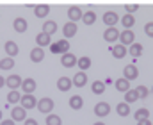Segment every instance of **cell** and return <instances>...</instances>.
<instances>
[{"mask_svg": "<svg viewBox=\"0 0 153 125\" xmlns=\"http://www.w3.org/2000/svg\"><path fill=\"white\" fill-rule=\"evenodd\" d=\"M121 23H123V27H126V31H130V27H134V23H135L134 14H125L121 18Z\"/></svg>", "mask_w": 153, "mask_h": 125, "instance_id": "26", "label": "cell"}, {"mask_svg": "<svg viewBox=\"0 0 153 125\" xmlns=\"http://www.w3.org/2000/svg\"><path fill=\"white\" fill-rule=\"evenodd\" d=\"M82 22H84L85 25H93V23L96 22V13H93V11H87V13H84V16H82Z\"/></svg>", "mask_w": 153, "mask_h": 125, "instance_id": "25", "label": "cell"}, {"mask_svg": "<svg viewBox=\"0 0 153 125\" xmlns=\"http://www.w3.org/2000/svg\"><path fill=\"white\" fill-rule=\"evenodd\" d=\"M25 111H27L25 107L18 106V107H14V109L11 111V118H13L14 122H25V120H27V113H25Z\"/></svg>", "mask_w": 153, "mask_h": 125, "instance_id": "2", "label": "cell"}, {"mask_svg": "<svg viewBox=\"0 0 153 125\" xmlns=\"http://www.w3.org/2000/svg\"><path fill=\"white\" fill-rule=\"evenodd\" d=\"M137 125H152V120H141L137 122Z\"/></svg>", "mask_w": 153, "mask_h": 125, "instance_id": "43", "label": "cell"}, {"mask_svg": "<svg viewBox=\"0 0 153 125\" xmlns=\"http://www.w3.org/2000/svg\"><path fill=\"white\" fill-rule=\"evenodd\" d=\"M4 84H5V79H4V77H0V88H2Z\"/></svg>", "mask_w": 153, "mask_h": 125, "instance_id": "44", "label": "cell"}, {"mask_svg": "<svg viewBox=\"0 0 153 125\" xmlns=\"http://www.w3.org/2000/svg\"><path fill=\"white\" fill-rule=\"evenodd\" d=\"M55 31H57V25H55V22H45V25H43V32H45V34L52 36Z\"/></svg>", "mask_w": 153, "mask_h": 125, "instance_id": "28", "label": "cell"}, {"mask_svg": "<svg viewBox=\"0 0 153 125\" xmlns=\"http://www.w3.org/2000/svg\"><path fill=\"white\" fill-rule=\"evenodd\" d=\"M25 125H39V124L36 120H32V118H27V120H25Z\"/></svg>", "mask_w": 153, "mask_h": 125, "instance_id": "42", "label": "cell"}, {"mask_svg": "<svg viewBox=\"0 0 153 125\" xmlns=\"http://www.w3.org/2000/svg\"><path fill=\"white\" fill-rule=\"evenodd\" d=\"M125 9H126V13H128V14H132L134 11H137V4H135V5H132V4H128V5H125Z\"/></svg>", "mask_w": 153, "mask_h": 125, "instance_id": "39", "label": "cell"}, {"mask_svg": "<svg viewBox=\"0 0 153 125\" xmlns=\"http://www.w3.org/2000/svg\"><path fill=\"white\" fill-rule=\"evenodd\" d=\"M62 34H64V38L68 40V38H73L76 34V23L73 22H68L66 25H64V29H62Z\"/></svg>", "mask_w": 153, "mask_h": 125, "instance_id": "12", "label": "cell"}, {"mask_svg": "<svg viewBox=\"0 0 153 125\" xmlns=\"http://www.w3.org/2000/svg\"><path fill=\"white\" fill-rule=\"evenodd\" d=\"M22 88H23V93L25 95H32V91L36 89V81L34 79H25L23 84H22Z\"/></svg>", "mask_w": 153, "mask_h": 125, "instance_id": "15", "label": "cell"}, {"mask_svg": "<svg viewBox=\"0 0 153 125\" xmlns=\"http://www.w3.org/2000/svg\"><path fill=\"white\" fill-rule=\"evenodd\" d=\"M20 100H22V95H20L16 89H13V91L7 95V102H9V104H16V102H20Z\"/></svg>", "mask_w": 153, "mask_h": 125, "instance_id": "34", "label": "cell"}, {"mask_svg": "<svg viewBox=\"0 0 153 125\" xmlns=\"http://www.w3.org/2000/svg\"><path fill=\"white\" fill-rule=\"evenodd\" d=\"M116 113H117L119 116H128V115H130V106H128L126 102H121V104L116 106Z\"/></svg>", "mask_w": 153, "mask_h": 125, "instance_id": "23", "label": "cell"}, {"mask_svg": "<svg viewBox=\"0 0 153 125\" xmlns=\"http://www.w3.org/2000/svg\"><path fill=\"white\" fill-rule=\"evenodd\" d=\"M48 13H50V5H46V4H41V5H36L34 7V14L38 18H45Z\"/></svg>", "mask_w": 153, "mask_h": 125, "instance_id": "18", "label": "cell"}, {"mask_svg": "<svg viewBox=\"0 0 153 125\" xmlns=\"http://www.w3.org/2000/svg\"><path fill=\"white\" fill-rule=\"evenodd\" d=\"M68 16H70V22H78V20H82V16H84V13L80 11V7H76V5H71L70 9H68Z\"/></svg>", "mask_w": 153, "mask_h": 125, "instance_id": "7", "label": "cell"}, {"mask_svg": "<svg viewBox=\"0 0 153 125\" xmlns=\"http://www.w3.org/2000/svg\"><path fill=\"white\" fill-rule=\"evenodd\" d=\"M0 125H14V120H13V118H11V120H2Z\"/></svg>", "mask_w": 153, "mask_h": 125, "instance_id": "41", "label": "cell"}, {"mask_svg": "<svg viewBox=\"0 0 153 125\" xmlns=\"http://www.w3.org/2000/svg\"><path fill=\"white\" fill-rule=\"evenodd\" d=\"M137 77H139V70L135 68V64H128V66L125 68V79L134 81V79H137Z\"/></svg>", "mask_w": 153, "mask_h": 125, "instance_id": "11", "label": "cell"}, {"mask_svg": "<svg viewBox=\"0 0 153 125\" xmlns=\"http://www.w3.org/2000/svg\"><path fill=\"white\" fill-rule=\"evenodd\" d=\"M71 81H73V86H76V88H84L85 82H87V75H85L84 72H78Z\"/></svg>", "mask_w": 153, "mask_h": 125, "instance_id": "14", "label": "cell"}, {"mask_svg": "<svg viewBox=\"0 0 153 125\" xmlns=\"http://www.w3.org/2000/svg\"><path fill=\"white\" fill-rule=\"evenodd\" d=\"M36 41H38L39 46H46V45H50V36L45 34V32H39L36 36Z\"/></svg>", "mask_w": 153, "mask_h": 125, "instance_id": "32", "label": "cell"}, {"mask_svg": "<svg viewBox=\"0 0 153 125\" xmlns=\"http://www.w3.org/2000/svg\"><path fill=\"white\" fill-rule=\"evenodd\" d=\"M5 54L9 55V57H14V55H18V45L14 41H7L5 43Z\"/></svg>", "mask_w": 153, "mask_h": 125, "instance_id": "20", "label": "cell"}, {"mask_svg": "<svg viewBox=\"0 0 153 125\" xmlns=\"http://www.w3.org/2000/svg\"><path fill=\"white\" fill-rule=\"evenodd\" d=\"M57 45H59V52H61V55L68 54V50H70V41L62 40V41H57Z\"/></svg>", "mask_w": 153, "mask_h": 125, "instance_id": "36", "label": "cell"}, {"mask_svg": "<svg viewBox=\"0 0 153 125\" xmlns=\"http://www.w3.org/2000/svg\"><path fill=\"white\" fill-rule=\"evenodd\" d=\"M109 113H111V106H109L107 102H98V104L94 106V115H96V116L103 118V116H107Z\"/></svg>", "mask_w": 153, "mask_h": 125, "instance_id": "3", "label": "cell"}, {"mask_svg": "<svg viewBox=\"0 0 153 125\" xmlns=\"http://www.w3.org/2000/svg\"><path fill=\"white\" fill-rule=\"evenodd\" d=\"M13 27H14L16 32H25V31H27V20H23V18H16V20L13 22Z\"/></svg>", "mask_w": 153, "mask_h": 125, "instance_id": "21", "label": "cell"}, {"mask_svg": "<svg viewBox=\"0 0 153 125\" xmlns=\"http://www.w3.org/2000/svg\"><path fill=\"white\" fill-rule=\"evenodd\" d=\"M114 84H116V89H117V91H123V93L130 91V81H128V79H123V77H121V79H117Z\"/></svg>", "mask_w": 153, "mask_h": 125, "instance_id": "17", "label": "cell"}, {"mask_svg": "<svg viewBox=\"0 0 153 125\" xmlns=\"http://www.w3.org/2000/svg\"><path fill=\"white\" fill-rule=\"evenodd\" d=\"M20 102H22V107H25V109H34L38 106V100L32 95H23Z\"/></svg>", "mask_w": 153, "mask_h": 125, "instance_id": "6", "label": "cell"}, {"mask_svg": "<svg viewBox=\"0 0 153 125\" xmlns=\"http://www.w3.org/2000/svg\"><path fill=\"white\" fill-rule=\"evenodd\" d=\"M135 120L137 122H141V120H150V111L146 109V107H141V109H137L135 111Z\"/></svg>", "mask_w": 153, "mask_h": 125, "instance_id": "24", "label": "cell"}, {"mask_svg": "<svg viewBox=\"0 0 153 125\" xmlns=\"http://www.w3.org/2000/svg\"><path fill=\"white\" fill-rule=\"evenodd\" d=\"M125 100H126V104H132V102L139 100V93H137V89H130V91H126V93H125Z\"/></svg>", "mask_w": 153, "mask_h": 125, "instance_id": "29", "label": "cell"}, {"mask_svg": "<svg viewBox=\"0 0 153 125\" xmlns=\"http://www.w3.org/2000/svg\"><path fill=\"white\" fill-rule=\"evenodd\" d=\"M61 118L57 115H46V125H61Z\"/></svg>", "mask_w": 153, "mask_h": 125, "instance_id": "35", "label": "cell"}, {"mask_svg": "<svg viewBox=\"0 0 153 125\" xmlns=\"http://www.w3.org/2000/svg\"><path fill=\"white\" fill-rule=\"evenodd\" d=\"M111 52H112V55H114L116 59H123V57L126 55V46L121 45V43H117V45H114V46L111 48Z\"/></svg>", "mask_w": 153, "mask_h": 125, "instance_id": "10", "label": "cell"}, {"mask_svg": "<svg viewBox=\"0 0 153 125\" xmlns=\"http://www.w3.org/2000/svg\"><path fill=\"white\" fill-rule=\"evenodd\" d=\"M5 84H7L11 89H16V88H20V86L23 84V81H22V77H20V75H9V77H7V81H5Z\"/></svg>", "mask_w": 153, "mask_h": 125, "instance_id": "13", "label": "cell"}, {"mask_svg": "<svg viewBox=\"0 0 153 125\" xmlns=\"http://www.w3.org/2000/svg\"><path fill=\"white\" fill-rule=\"evenodd\" d=\"M117 14H116L114 11H107L105 14H103V23L107 25V27H114L116 23H117Z\"/></svg>", "mask_w": 153, "mask_h": 125, "instance_id": "8", "label": "cell"}, {"mask_svg": "<svg viewBox=\"0 0 153 125\" xmlns=\"http://www.w3.org/2000/svg\"><path fill=\"white\" fill-rule=\"evenodd\" d=\"M137 93H139V98H146L150 95V91H148L146 86H137Z\"/></svg>", "mask_w": 153, "mask_h": 125, "instance_id": "37", "label": "cell"}, {"mask_svg": "<svg viewBox=\"0 0 153 125\" xmlns=\"http://www.w3.org/2000/svg\"><path fill=\"white\" fill-rule=\"evenodd\" d=\"M71 86H73V81L68 79V77H61V79L57 81V88H59L61 91H68Z\"/></svg>", "mask_w": 153, "mask_h": 125, "instance_id": "19", "label": "cell"}, {"mask_svg": "<svg viewBox=\"0 0 153 125\" xmlns=\"http://www.w3.org/2000/svg\"><path fill=\"white\" fill-rule=\"evenodd\" d=\"M82 106H84V100H82V97L73 95V97L70 98V107H71V109L78 111V109H82Z\"/></svg>", "mask_w": 153, "mask_h": 125, "instance_id": "22", "label": "cell"}, {"mask_svg": "<svg viewBox=\"0 0 153 125\" xmlns=\"http://www.w3.org/2000/svg\"><path fill=\"white\" fill-rule=\"evenodd\" d=\"M130 55H134V57H139L141 54H143V45L141 43H134V45H130Z\"/></svg>", "mask_w": 153, "mask_h": 125, "instance_id": "30", "label": "cell"}, {"mask_svg": "<svg viewBox=\"0 0 153 125\" xmlns=\"http://www.w3.org/2000/svg\"><path fill=\"white\" fill-rule=\"evenodd\" d=\"M119 40H121V45H134L135 43V34L132 32V29L130 31H123L121 34H119Z\"/></svg>", "mask_w": 153, "mask_h": 125, "instance_id": "5", "label": "cell"}, {"mask_svg": "<svg viewBox=\"0 0 153 125\" xmlns=\"http://www.w3.org/2000/svg\"><path fill=\"white\" fill-rule=\"evenodd\" d=\"M94 125H105V124H102V122H98V124H94Z\"/></svg>", "mask_w": 153, "mask_h": 125, "instance_id": "45", "label": "cell"}, {"mask_svg": "<svg viewBox=\"0 0 153 125\" xmlns=\"http://www.w3.org/2000/svg\"><path fill=\"white\" fill-rule=\"evenodd\" d=\"M38 109H39V113L50 115L52 109H53V100H52V98H41L38 102Z\"/></svg>", "mask_w": 153, "mask_h": 125, "instance_id": "1", "label": "cell"}, {"mask_svg": "<svg viewBox=\"0 0 153 125\" xmlns=\"http://www.w3.org/2000/svg\"><path fill=\"white\" fill-rule=\"evenodd\" d=\"M0 122H2V111H0Z\"/></svg>", "mask_w": 153, "mask_h": 125, "instance_id": "46", "label": "cell"}, {"mask_svg": "<svg viewBox=\"0 0 153 125\" xmlns=\"http://www.w3.org/2000/svg\"><path fill=\"white\" fill-rule=\"evenodd\" d=\"M144 32H146L150 38H153V22H148V23L144 25Z\"/></svg>", "mask_w": 153, "mask_h": 125, "instance_id": "38", "label": "cell"}, {"mask_svg": "<svg viewBox=\"0 0 153 125\" xmlns=\"http://www.w3.org/2000/svg\"><path fill=\"white\" fill-rule=\"evenodd\" d=\"M105 86H107V84L102 82V81H94L93 86H91V89H93V93H94V95H102V93L105 91Z\"/></svg>", "mask_w": 153, "mask_h": 125, "instance_id": "27", "label": "cell"}, {"mask_svg": "<svg viewBox=\"0 0 153 125\" xmlns=\"http://www.w3.org/2000/svg\"><path fill=\"white\" fill-rule=\"evenodd\" d=\"M50 50H52V54H61V52H59V45H57V43H52V45H50Z\"/></svg>", "mask_w": 153, "mask_h": 125, "instance_id": "40", "label": "cell"}, {"mask_svg": "<svg viewBox=\"0 0 153 125\" xmlns=\"http://www.w3.org/2000/svg\"><path fill=\"white\" fill-rule=\"evenodd\" d=\"M103 40L109 41V43L119 40V32H117V29H116V27H107V31L103 32Z\"/></svg>", "mask_w": 153, "mask_h": 125, "instance_id": "9", "label": "cell"}, {"mask_svg": "<svg viewBox=\"0 0 153 125\" xmlns=\"http://www.w3.org/2000/svg\"><path fill=\"white\" fill-rule=\"evenodd\" d=\"M76 66L80 68V72H82V70H87V68L91 66V59L84 55V57H80V59H78V63H76Z\"/></svg>", "mask_w": 153, "mask_h": 125, "instance_id": "33", "label": "cell"}, {"mask_svg": "<svg viewBox=\"0 0 153 125\" xmlns=\"http://www.w3.org/2000/svg\"><path fill=\"white\" fill-rule=\"evenodd\" d=\"M30 59H32L34 63H41V61L45 59V52H43V48H41V46L32 48V52H30Z\"/></svg>", "mask_w": 153, "mask_h": 125, "instance_id": "16", "label": "cell"}, {"mask_svg": "<svg viewBox=\"0 0 153 125\" xmlns=\"http://www.w3.org/2000/svg\"><path fill=\"white\" fill-rule=\"evenodd\" d=\"M0 68H2V70H13V68H14V59H13V57L2 59V61H0Z\"/></svg>", "mask_w": 153, "mask_h": 125, "instance_id": "31", "label": "cell"}, {"mask_svg": "<svg viewBox=\"0 0 153 125\" xmlns=\"http://www.w3.org/2000/svg\"><path fill=\"white\" fill-rule=\"evenodd\" d=\"M76 63H78V59H76L73 54H64V55H61V64L64 66V68H73Z\"/></svg>", "mask_w": 153, "mask_h": 125, "instance_id": "4", "label": "cell"}]
</instances>
